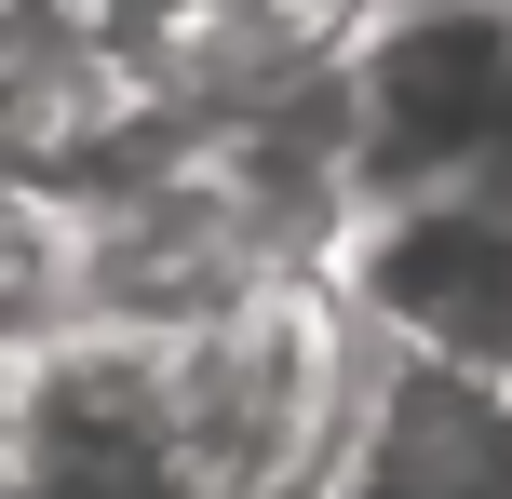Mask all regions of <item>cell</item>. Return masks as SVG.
Segmentation results:
<instances>
[{"mask_svg": "<svg viewBox=\"0 0 512 499\" xmlns=\"http://www.w3.org/2000/svg\"><path fill=\"white\" fill-rule=\"evenodd\" d=\"M512 122V0H364L337 41V162L351 203L472 189Z\"/></svg>", "mask_w": 512, "mask_h": 499, "instance_id": "obj_1", "label": "cell"}, {"mask_svg": "<svg viewBox=\"0 0 512 499\" xmlns=\"http://www.w3.org/2000/svg\"><path fill=\"white\" fill-rule=\"evenodd\" d=\"M324 284L364 351L445 378H512V203L499 189H391L351 203L324 243Z\"/></svg>", "mask_w": 512, "mask_h": 499, "instance_id": "obj_2", "label": "cell"}, {"mask_svg": "<svg viewBox=\"0 0 512 499\" xmlns=\"http://www.w3.org/2000/svg\"><path fill=\"white\" fill-rule=\"evenodd\" d=\"M472 189H499V203H512V122H499V162H486V176H472Z\"/></svg>", "mask_w": 512, "mask_h": 499, "instance_id": "obj_3", "label": "cell"}]
</instances>
